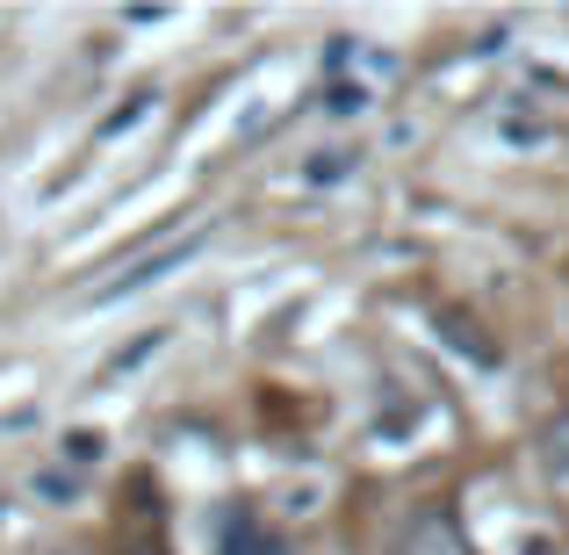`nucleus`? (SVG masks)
I'll return each instance as SVG.
<instances>
[{
	"label": "nucleus",
	"mask_w": 569,
	"mask_h": 555,
	"mask_svg": "<svg viewBox=\"0 0 569 555\" xmlns=\"http://www.w3.org/2000/svg\"><path fill=\"white\" fill-rule=\"evenodd\" d=\"M347 174H361V159H353V152H310L303 181H310V188H339Z\"/></svg>",
	"instance_id": "obj_4"
},
{
	"label": "nucleus",
	"mask_w": 569,
	"mask_h": 555,
	"mask_svg": "<svg viewBox=\"0 0 569 555\" xmlns=\"http://www.w3.org/2000/svg\"><path fill=\"white\" fill-rule=\"evenodd\" d=\"M209 246V231H188V238H167V246H144L130 267H116L109 281H101V296H138V289H152L159 275H173L181 260H194V252Z\"/></svg>",
	"instance_id": "obj_2"
},
{
	"label": "nucleus",
	"mask_w": 569,
	"mask_h": 555,
	"mask_svg": "<svg viewBox=\"0 0 569 555\" xmlns=\"http://www.w3.org/2000/svg\"><path fill=\"white\" fill-rule=\"evenodd\" d=\"M548 462H556V469H569V412L548 426Z\"/></svg>",
	"instance_id": "obj_5"
},
{
	"label": "nucleus",
	"mask_w": 569,
	"mask_h": 555,
	"mask_svg": "<svg viewBox=\"0 0 569 555\" xmlns=\"http://www.w3.org/2000/svg\"><path fill=\"white\" fill-rule=\"evenodd\" d=\"M403 555H469V548H461L455 519H440V513H432V519H418V527H411V542H403Z\"/></svg>",
	"instance_id": "obj_3"
},
{
	"label": "nucleus",
	"mask_w": 569,
	"mask_h": 555,
	"mask_svg": "<svg viewBox=\"0 0 569 555\" xmlns=\"http://www.w3.org/2000/svg\"><path fill=\"white\" fill-rule=\"evenodd\" d=\"M325 72H332V87H339V95H361V101H376L382 87L397 80V58H389L382 43L339 37V43H332V58H325Z\"/></svg>",
	"instance_id": "obj_1"
}]
</instances>
